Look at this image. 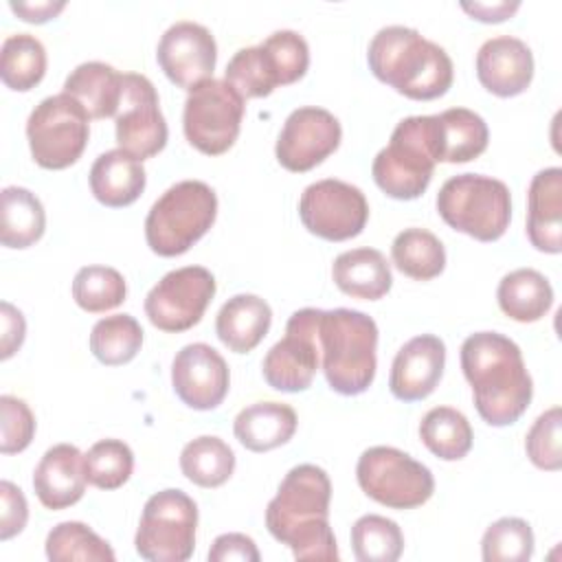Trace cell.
I'll list each match as a JSON object with an SVG mask.
<instances>
[{"label": "cell", "mask_w": 562, "mask_h": 562, "mask_svg": "<svg viewBox=\"0 0 562 562\" xmlns=\"http://www.w3.org/2000/svg\"><path fill=\"white\" fill-rule=\"evenodd\" d=\"M331 483L314 463L294 465L266 507V527L296 560L336 562L338 547L329 527Z\"/></svg>", "instance_id": "6da1fadb"}, {"label": "cell", "mask_w": 562, "mask_h": 562, "mask_svg": "<svg viewBox=\"0 0 562 562\" xmlns=\"http://www.w3.org/2000/svg\"><path fill=\"white\" fill-rule=\"evenodd\" d=\"M461 369L472 386L476 413L490 426H509L533 397L520 347L498 331L470 334L461 345Z\"/></svg>", "instance_id": "7a4b0ae2"}, {"label": "cell", "mask_w": 562, "mask_h": 562, "mask_svg": "<svg viewBox=\"0 0 562 562\" xmlns=\"http://www.w3.org/2000/svg\"><path fill=\"white\" fill-rule=\"evenodd\" d=\"M371 72L400 94L415 101H430L448 92L454 68L450 55L417 29L382 26L367 48Z\"/></svg>", "instance_id": "3957f363"}, {"label": "cell", "mask_w": 562, "mask_h": 562, "mask_svg": "<svg viewBox=\"0 0 562 562\" xmlns=\"http://www.w3.org/2000/svg\"><path fill=\"white\" fill-rule=\"evenodd\" d=\"M316 340L331 391L360 395L371 386L378 367V325L369 314L349 307L321 310Z\"/></svg>", "instance_id": "277c9868"}, {"label": "cell", "mask_w": 562, "mask_h": 562, "mask_svg": "<svg viewBox=\"0 0 562 562\" xmlns=\"http://www.w3.org/2000/svg\"><path fill=\"white\" fill-rule=\"evenodd\" d=\"M217 215V195L202 180H180L171 184L145 217L147 246L160 257L187 252Z\"/></svg>", "instance_id": "5b68a950"}, {"label": "cell", "mask_w": 562, "mask_h": 562, "mask_svg": "<svg viewBox=\"0 0 562 562\" xmlns=\"http://www.w3.org/2000/svg\"><path fill=\"white\" fill-rule=\"evenodd\" d=\"M441 220L479 241H496L512 222V195L503 180L483 173L448 178L437 193Z\"/></svg>", "instance_id": "8992f818"}, {"label": "cell", "mask_w": 562, "mask_h": 562, "mask_svg": "<svg viewBox=\"0 0 562 562\" xmlns=\"http://www.w3.org/2000/svg\"><path fill=\"white\" fill-rule=\"evenodd\" d=\"M435 123L428 116L402 119L386 147H382L371 165L375 184L395 200L419 198L435 171Z\"/></svg>", "instance_id": "52a82bcc"}, {"label": "cell", "mask_w": 562, "mask_h": 562, "mask_svg": "<svg viewBox=\"0 0 562 562\" xmlns=\"http://www.w3.org/2000/svg\"><path fill=\"white\" fill-rule=\"evenodd\" d=\"M90 136V116L83 105L66 92L42 99L29 114L26 138L33 160L44 169L75 165Z\"/></svg>", "instance_id": "ba28073f"}, {"label": "cell", "mask_w": 562, "mask_h": 562, "mask_svg": "<svg viewBox=\"0 0 562 562\" xmlns=\"http://www.w3.org/2000/svg\"><path fill=\"white\" fill-rule=\"evenodd\" d=\"M198 505L182 490H162L147 498L134 536L136 553L151 562H184L195 549Z\"/></svg>", "instance_id": "9c48e42d"}, {"label": "cell", "mask_w": 562, "mask_h": 562, "mask_svg": "<svg viewBox=\"0 0 562 562\" xmlns=\"http://www.w3.org/2000/svg\"><path fill=\"white\" fill-rule=\"evenodd\" d=\"M360 490L391 509H415L435 492L432 472L393 446H371L356 463Z\"/></svg>", "instance_id": "30bf717a"}, {"label": "cell", "mask_w": 562, "mask_h": 562, "mask_svg": "<svg viewBox=\"0 0 562 562\" xmlns=\"http://www.w3.org/2000/svg\"><path fill=\"white\" fill-rule=\"evenodd\" d=\"M244 110V97L226 79H206L187 94L184 136L198 151L220 156L237 140Z\"/></svg>", "instance_id": "8fae6325"}, {"label": "cell", "mask_w": 562, "mask_h": 562, "mask_svg": "<svg viewBox=\"0 0 562 562\" xmlns=\"http://www.w3.org/2000/svg\"><path fill=\"white\" fill-rule=\"evenodd\" d=\"M215 296V277L204 266L167 272L145 296V314L154 327L180 334L198 325Z\"/></svg>", "instance_id": "7c38bea8"}, {"label": "cell", "mask_w": 562, "mask_h": 562, "mask_svg": "<svg viewBox=\"0 0 562 562\" xmlns=\"http://www.w3.org/2000/svg\"><path fill=\"white\" fill-rule=\"evenodd\" d=\"M299 217L312 235L327 241H345L358 237L367 226L369 204L356 184L323 178L301 193Z\"/></svg>", "instance_id": "4fadbf2b"}, {"label": "cell", "mask_w": 562, "mask_h": 562, "mask_svg": "<svg viewBox=\"0 0 562 562\" xmlns=\"http://www.w3.org/2000/svg\"><path fill=\"white\" fill-rule=\"evenodd\" d=\"M321 310H296L285 323V336L274 342L263 362L261 373L268 386L281 393H299L312 386V380L321 367V351L316 340Z\"/></svg>", "instance_id": "5bb4252c"}, {"label": "cell", "mask_w": 562, "mask_h": 562, "mask_svg": "<svg viewBox=\"0 0 562 562\" xmlns=\"http://www.w3.org/2000/svg\"><path fill=\"white\" fill-rule=\"evenodd\" d=\"M119 149L138 160L151 158L167 145V121L154 83L138 72L123 75V97L114 116Z\"/></svg>", "instance_id": "9a60e30c"}, {"label": "cell", "mask_w": 562, "mask_h": 562, "mask_svg": "<svg viewBox=\"0 0 562 562\" xmlns=\"http://www.w3.org/2000/svg\"><path fill=\"white\" fill-rule=\"evenodd\" d=\"M342 138L340 121L325 108L303 105L288 114L274 154L283 169L303 173L331 156Z\"/></svg>", "instance_id": "2e32d148"}, {"label": "cell", "mask_w": 562, "mask_h": 562, "mask_svg": "<svg viewBox=\"0 0 562 562\" xmlns=\"http://www.w3.org/2000/svg\"><path fill=\"white\" fill-rule=\"evenodd\" d=\"M156 59L171 83L191 90L213 79L217 44L206 26L193 20H180L160 35Z\"/></svg>", "instance_id": "e0dca14e"}, {"label": "cell", "mask_w": 562, "mask_h": 562, "mask_svg": "<svg viewBox=\"0 0 562 562\" xmlns=\"http://www.w3.org/2000/svg\"><path fill=\"white\" fill-rule=\"evenodd\" d=\"M176 395L193 411L217 408L231 386L226 360L206 342L184 345L171 362Z\"/></svg>", "instance_id": "ac0fdd59"}, {"label": "cell", "mask_w": 562, "mask_h": 562, "mask_svg": "<svg viewBox=\"0 0 562 562\" xmlns=\"http://www.w3.org/2000/svg\"><path fill=\"white\" fill-rule=\"evenodd\" d=\"M446 367V345L435 334H419L404 342L393 358L389 389L402 402H419L428 397Z\"/></svg>", "instance_id": "d6986e66"}, {"label": "cell", "mask_w": 562, "mask_h": 562, "mask_svg": "<svg viewBox=\"0 0 562 562\" xmlns=\"http://www.w3.org/2000/svg\"><path fill=\"white\" fill-rule=\"evenodd\" d=\"M476 77L496 97H516L533 79L531 48L514 35H496L481 44L476 53Z\"/></svg>", "instance_id": "ffe728a7"}, {"label": "cell", "mask_w": 562, "mask_h": 562, "mask_svg": "<svg viewBox=\"0 0 562 562\" xmlns=\"http://www.w3.org/2000/svg\"><path fill=\"white\" fill-rule=\"evenodd\" d=\"M86 483L83 454L72 443L48 448L33 472V490L46 509H66L81 501Z\"/></svg>", "instance_id": "44dd1931"}, {"label": "cell", "mask_w": 562, "mask_h": 562, "mask_svg": "<svg viewBox=\"0 0 562 562\" xmlns=\"http://www.w3.org/2000/svg\"><path fill=\"white\" fill-rule=\"evenodd\" d=\"M527 237L540 252L562 250V169H540L527 191Z\"/></svg>", "instance_id": "7402d4cb"}, {"label": "cell", "mask_w": 562, "mask_h": 562, "mask_svg": "<svg viewBox=\"0 0 562 562\" xmlns=\"http://www.w3.org/2000/svg\"><path fill=\"white\" fill-rule=\"evenodd\" d=\"M92 195L110 206L121 209L130 206L145 191L147 173L143 160L134 158L123 149H110L97 156L88 173Z\"/></svg>", "instance_id": "603a6c76"}, {"label": "cell", "mask_w": 562, "mask_h": 562, "mask_svg": "<svg viewBox=\"0 0 562 562\" xmlns=\"http://www.w3.org/2000/svg\"><path fill=\"white\" fill-rule=\"evenodd\" d=\"M437 162H470L487 149L490 130L481 114L468 108H450L432 114Z\"/></svg>", "instance_id": "cb8c5ba5"}, {"label": "cell", "mask_w": 562, "mask_h": 562, "mask_svg": "<svg viewBox=\"0 0 562 562\" xmlns=\"http://www.w3.org/2000/svg\"><path fill=\"white\" fill-rule=\"evenodd\" d=\"M272 323L270 305L257 294L231 296L215 316V334L235 353L252 351Z\"/></svg>", "instance_id": "d4e9b609"}, {"label": "cell", "mask_w": 562, "mask_h": 562, "mask_svg": "<svg viewBox=\"0 0 562 562\" xmlns=\"http://www.w3.org/2000/svg\"><path fill=\"white\" fill-rule=\"evenodd\" d=\"M331 279L340 292L362 301H378L393 285V274L386 257L369 246L340 252L334 259Z\"/></svg>", "instance_id": "484cf974"}, {"label": "cell", "mask_w": 562, "mask_h": 562, "mask_svg": "<svg viewBox=\"0 0 562 562\" xmlns=\"http://www.w3.org/2000/svg\"><path fill=\"white\" fill-rule=\"evenodd\" d=\"M296 413L283 402H255L241 408L233 422L237 441L252 452L274 450L296 432Z\"/></svg>", "instance_id": "4316f807"}, {"label": "cell", "mask_w": 562, "mask_h": 562, "mask_svg": "<svg viewBox=\"0 0 562 562\" xmlns=\"http://www.w3.org/2000/svg\"><path fill=\"white\" fill-rule=\"evenodd\" d=\"M64 92L77 99L90 119L116 116L123 97V75L110 64L83 61L66 77Z\"/></svg>", "instance_id": "83f0119b"}, {"label": "cell", "mask_w": 562, "mask_h": 562, "mask_svg": "<svg viewBox=\"0 0 562 562\" xmlns=\"http://www.w3.org/2000/svg\"><path fill=\"white\" fill-rule=\"evenodd\" d=\"M496 301L503 314L512 321L536 323L551 310L553 288L542 272L533 268H518L498 281Z\"/></svg>", "instance_id": "f1b7e54d"}, {"label": "cell", "mask_w": 562, "mask_h": 562, "mask_svg": "<svg viewBox=\"0 0 562 562\" xmlns=\"http://www.w3.org/2000/svg\"><path fill=\"white\" fill-rule=\"evenodd\" d=\"M46 213L40 198L24 187H4L0 193V241L7 248H29L42 239Z\"/></svg>", "instance_id": "f546056e"}, {"label": "cell", "mask_w": 562, "mask_h": 562, "mask_svg": "<svg viewBox=\"0 0 562 562\" xmlns=\"http://www.w3.org/2000/svg\"><path fill=\"white\" fill-rule=\"evenodd\" d=\"M391 257L395 268L415 281H430L446 268V248L441 239L417 226L404 228L395 235Z\"/></svg>", "instance_id": "4dcf8cb0"}, {"label": "cell", "mask_w": 562, "mask_h": 562, "mask_svg": "<svg viewBox=\"0 0 562 562\" xmlns=\"http://www.w3.org/2000/svg\"><path fill=\"white\" fill-rule=\"evenodd\" d=\"M180 470L200 487H220L235 472V452L224 439L202 435L184 443L180 452Z\"/></svg>", "instance_id": "1f68e13d"}, {"label": "cell", "mask_w": 562, "mask_h": 562, "mask_svg": "<svg viewBox=\"0 0 562 562\" xmlns=\"http://www.w3.org/2000/svg\"><path fill=\"white\" fill-rule=\"evenodd\" d=\"M422 443L443 461H459L472 448V426L468 417L452 406H435L419 422Z\"/></svg>", "instance_id": "d6a6232c"}, {"label": "cell", "mask_w": 562, "mask_h": 562, "mask_svg": "<svg viewBox=\"0 0 562 562\" xmlns=\"http://www.w3.org/2000/svg\"><path fill=\"white\" fill-rule=\"evenodd\" d=\"M46 72V48L31 33L4 37L0 48V77L7 88L26 92L35 88Z\"/></svg>", "instance_id": "836d02e7"}, {"label": "cell", "mask_w": 562, "mask_h": 562, "mask_svg": "<svg viewBox=\"0 0 562 562\" xmlns=\"http://www.w3.org/2000/svg\"><path fill=\"white\" fill-rule=\"evenodd\" d=\"M143 345V327L132 314H112L94 323L90 331L92 356L108 367H119L136 358Z\"/></svg>", "instance_id": "e575fe53"}, {"label": "cell", "mask_w": 562, "mask_h": 562, "mask_svg": "<svg viewBox=\"0 0 562 562\" xmlns=\"http://www.w3.org/2000/svg\"><path fill=\"white\" fill-rule=\"evenodd\" d=\"M224 79L244 97V99H259L268 97L279 81L277 66L268 50L257 44V46H246L239 48L226 64Z\"/></svg>", "instance_id": "d590c367"}, {"label": "cell", "mask_w": 562, "mask_h": 562, "mask_svg": "<svg viewBox=\"0 0 562 562\" xmlns=\"http://www.w3.org/2000/svg\"><path fill=\"white\" fill-rule=\"evenodd\" d=\"M351 549L358 562H395L404 551V533L395 520L367 514L351 527Z\"/></svg>", "instance_id": "8d00e7d4"}, {"label": "cell", "mask_w": 562, "mask_h": 562, "mask_svg": "<svg viewBox=\"0 0 562 562\" xmlns=\"http://www.w3.org/2000/svg\"><path fill=\"white\" fill-rule=\"evenodd\" d=\"M46 558L50 562H112L116 555L112 547L79 520H66L55 525L46 536Z\"/></svg>", "instance_id": "74e56055"}, {"label": "cell", "mask_w": 562, "mask_h": 562, "mask_svg": "<svg viewBox=\"0 0 562 562\" xmlns=\"http://www.w3.org/2000/svg\"><path fill=\"white\" fill-rule=\"evenodd\" d=\"M125 279L110 266H83L72 279V299L90 314L114 310L125 301Z\"/></svg>", "instance_id": "f35d334b"}, {"label": "cell", "mask_w": 562, "mask_h": 562, "mask_svg": "<svg viewBox=\"0 0 562 562\" xmlns=\"http://www.w3.org/2000/svg\"><path fill=\"white\" fill-rule=\"evenodd\" d=\"M86 476L99 490H116L132 476L134 452L121 439H101L83 454Z\"/></svg>", "instance_id": "ab89813d"}, {"label": "cell", "mask_w": 562, "mask_h": 562, "mask_svg": "<svg viewBox=\"0 0 562 562\" xmlns=\"http://www.w3.org/2000/svg\"><path fill=\"white\" fill-rule=\"evenodd\" d=\"M485 562H527L533 555V531L527 520L505 516L492 522L481 540Z\"/></svg>", "instance_id": "60d3db41"}, {"label": "cell", "mask_w": 562, "mask_h": 562, "mask_svg": "<svg viewBox=\"0 0 562 562\" xmlns=\"http://www.w3.org/2000/svg\"><path fill=\"white\" fill-rule=\"evenodd\" d=\"M562 413L560 406H551L531 424L525 437V450L529 461L547 472H558L562 468Z\"/></svg>", "instance_id": "b9f144b4"}, {"label": "cell", "mask_w": 562, "mask_h": 562, "mask_svg": "<svg viewBox=\"0 0 562 562\" xmlns=\"http://www.w3.org/2000/svg\"><path fill=\"white\" fill-rule=\"evenodd\" d=\"M261 46L272 57L281 86H290L307 72L310 46H307V42L301 33L290 31V29H281V31L270 33L261 42Z\"/></svg>", "instance_id": "7bdbcfd3"}, {"label": "cell", "mask_w": 562, "mask_h": 562, "mask_svg": "<svg viewBox=\"0 0 562 562\" xmlns=\"http://www.w3.org/2000/svg\"><path fill=\"white\" fill-rule=\"evenodd\" d=\"M0 452L15 454L29 448L35 435V415L29 404L15 395L0 397Z\"/></svg>", "instance_id": "ee69618b"}, {"label": "cell", "mask_w": 562, "mask_h": 562, "mask_svg": "<svg viewBox=\"0 0 562 562\" xmlns=\"http://www.w3.org/2000/svg\"><path fill=\"white\" fill-rule=\"evenodd\" d=\"M0 540L18 536L29 520V505L18 485L0 481Z\"/></svg>", "instance_id": "f6af8a7d"}, {"label": "cell", "mask_w": 562, "mask_h": 562, "mask_svg": "<svg viewBox=\"0 0 562 562\" xmlns=\"http://www.w3.org/2000/svg\"><path fill=\"white\" fill-rule=\"evenodd\" d=\"M259 551L257 544L250 536L246 533H222L213 540V547L209 549V560L211 562H259Z\"/></svg>", "instance_id": "bcb514c9"}, {"label": "cell", "mask_w": 562, "mask_h": 562, "mask_svg": "<svg viewBox=\"0 0 562 562\" xmlns=\"http://www.w3.org/2000/svg\"><path fill=\"white\" fill-rule=\"evenodd\" d=\"M0 318H2V336H0V358H11L24 342L26 323L18 307H13L9 301L0 303Z\"/></svg>", "instance_id": "7dc6e473"}, {"label": "cell", "mask_w": 562, "mask_h": 562, "mask_svg": "<svg viewBox=\"0 0 562 562\" xmlns=\"http://www.w3.org/2000/svg\"><path fill=\"white\" fill-rule=\"evenodd\" d=\"M11 11L24 20V22H31V24H44L48 20H53L64 7L66 2L64 0H42V2H29V0H11L9 2Z\"/></svg>", "instance_id": "c3c4849f"}, {"label": "cell", "mask_w": 562, "mask_h": 562, "mask_svg": "<svg viewBox=\"0 0 562 562\" xmlns=\"http://www.w3.org/2000/svg\"><path fill=\"white\" fill-rule=\"evenodd\" d=\"M520 2H507V0H498V2H461V9L465 13H470L474 20L481 22H503L507 18H512L518 11Z\"/></svg>", "instance_id": "681fc988"}]
</instances>
